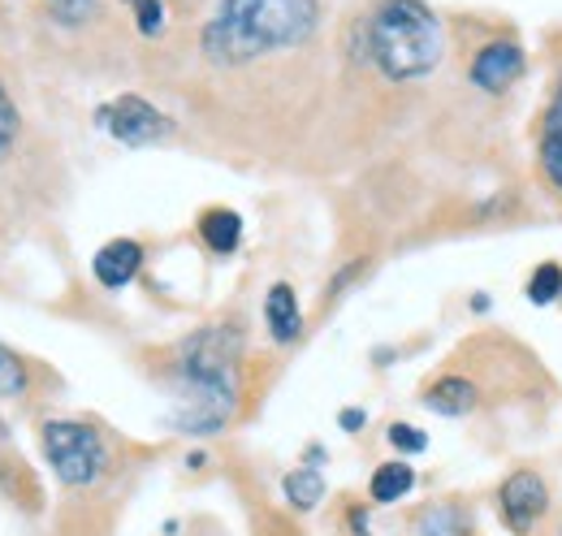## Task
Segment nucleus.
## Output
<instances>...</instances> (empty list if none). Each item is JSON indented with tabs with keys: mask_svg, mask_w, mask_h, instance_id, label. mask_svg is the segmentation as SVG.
Wrapping results in <instances>:
<instances>
[{
	"mask_svg": "<svg viewBox=\"0 0 562 536\" xmlns=\"http://www.w3.org/2000/svg\"><path fill=\"white\" fill-rule=\"evenodd\" d=\"M550 506V489L537 471H515L506 484H502V520L515 528V533H528Z\"/></svg>",
	"mask_w": 562,
	"mask_h": 536,
	"instance_id": "6",
	"label": "nucleus"
},
{
	"mask_svg": "<svg viewBox=\"0 0 562 536\" xmlns=\"http://www.w3.org/2000/svg\"><path fill=\"white\" fill-rule=\"evenodd\" d=\"M390 446L394 450H407V455H420L424 446H428V437H424L416 424H390Z\"/></svg>",
	"mask_w": 562,
	"mask_h": 536,
	"instance_id": "20",
	"label": "nucleus"
},
{
	"mask_svg": "<svg viewBox=\"0 0 562 536\" xmlns=\"http://www.w3.org/2000/svg\"><path fill=\"white\" fill-rule=\"evenodd\" d=\"M139 268H143V247L135 238H113V243H104V247L95 252V260H91V272H95V281H100L104 290L131 286V281L139 277Z\"/></svg>",
	"mask_w": 562,
	"mask_h": 536,
	"instance_id": "7",
	"label": "nucleus"
},
{
	"mask_svg": "<svg viewBox=\"0 0 562 536\" xmlns=\"http://www.w3.org/2000/svg\"><path fill=\"white\" fill-rule=\"evenodd\" d=\"M265 325H269L273 342H294L303 334V312H299V299H294V290L285 281H278L269 290V299H265Z\"/></svg>",
	"mask_w": 562,
	"mask_h": 536,
	"instance_id": "9",
	"label": "nucleus"
},
{
	"mask_svg": "<svg viewBox=\"0 0 562 536\" xmlns=\"http://www.w3.org/2000/svg\"><path fill=\"white\" fill-rule=\"evenodd\" d=\"M562 290V268L559 265H541L528 281V299L532 303H554Z\"/></svg>",
	"mask_w": 562,
	"mask_h": 536,
	"instance_id": "18",
	"label": "nucleus"
},
{
	"mask_svg": "<svg viewBox=\"0 0 562 536\" xmlns=\"http://www.w3.org/2000/svg\"><path fill=\"white\" fill-rule=\"evenodd\" d=\"M40 442H44V459L53 464L57 480L70 489H87L109 471L104 437L82 420H48Z\"/></svg>",
	"mask_w": 562,
	"mask_h": 536,
	"instance_id": "4",
	"label": "nucleus"
},
{
	"mask_svg": "<svg viewBox=\"0 0 562 536\" xmlns=\"http://www.w3.org/2000/svg\"><path fill=\"white\" fill-rule=\"evenodd\" d=\"M541 160H546V169L562 182V78L554 100H550V109H546V122H541Z\"/></svg>",
	"mask_w": 562,
	"mask_h": 536,
	"instance_id": "12",
	"label": "nucleus"
},
{
	"mask_svg": "<svg viewBox=\"0 0 562 536\" xmlns=\"http://www.w3.org/2000/svg\"><path fill=\"white\" fill-rule=\"evenodd\" d=\"M428 406L437 415H468L476 406V386L463 381V377H446V381H437L428 390Z\"/></svg>",
	"mask_w": 562,
	"mask_h": 536,
	"instance_id": "11",
	"label": "nucleus"
},
{
	"mask_svg": "<svg viewBox=\"0 0 562 536\" xmlns=\"http://www.w3.org/2000/svg\"><path fill=\"white\" fill-rule=\"evenodd\" d=\"M321 26V0H216L200 44L212 66H251L299 48Z\"/></svg>",
	"mask_w": 562,
	"mask_h": 536,
	"instance_id": "1",
	"label": "nucleus"
},
{
	"mask_svg": "<svg viewBox=\"0 0 562 536\" xmlns=\"http://www.w3.org/2000/svg\"><path fill=\"white\" fill-rule=\"evenodd\" d=\"M18 138H22V113H18L13 96H9V87L0 82V165L13 156Z\"/></svg>",
	"mask_w": 562,
	"mask_h": 536,
	"instance_id": "16",
	"label": "nucleus"
},
{
	"mask_svg": "<svg viewBox=\"0 0 562 536\" xmlns=\"http://www.w3.org/2000/svg\"><path fill=\"white\" fill-rule=\"evenodd\" d=\"M48 4H53L57 22H66V26H78V22L95 9V0H48Z\"/></svg>",
	"mask_w": 562,
	"mask_h": 536,
	"instance_id": "21",
	"label": "nucleus"
},
{
	"mask_svg": "<svg viewBox=\"0 0 562 536\" xmlns=\"http://www.w3.org/2000/svg\"><path fill=\"white\" fill-rule=\"evenodd\" d=\"M285 498H290V506L294 511H312V506H321V498H325V476L316 468H299L285 476Z\"/></svg>",
	"mask_w": 562,
	"mask_h": 536,
	"instance_id": "14",
	"label": "nucleus"
},
{
	"mask_svg": "<svg viewBox=\"0 0 562 536\" xmlns=\"http://www.w3.org/2000/svg\"><path fill=\"white\" fill-rule=\"evenodd\" d=\"M173 4H187V0H173Z\"/></svg>",
	"mask_w": 562,
	"mask_h": 536,
	"instance_id": "23",
	"label": "nucleus"
},
{
	"mask_svg": "<svg viewBox=\"0 0 562 536\" xmlns=\"http://www.w3.org/2000/svg\"><path fill=\"white\" fill-rule=\"evenodd\" d=\"M31 390V368L0 342V399H22Z\"/></svg>",
	"mask_w": 562,
	"mask_h": 536,
	"instance_id": "15",
	"label": "nucleus"
},
{
	"mask_svg": "<svg viewBox=\"0 0 562 536\" xmlns=\"http://www.w3.org/2000/svg\"><path fill=\"white\" fill-rule=\"evenodd\" d=\"M342 428H347V433L363 428V411H342Z\"/></svg>",
	"mask_w": 562,
	"mask_h": 536,
	"instance_id": "22",
	"label": "nucleus"
},
{
	"mask_svg": "<svg viewBox=\"0 0 562 536\" xmlns=\"http://www.w3.org/2000/svg\"><path fill=\"white\" fill-rule=\"evenodd\" d=\"M200 238L209 243L216 256H229L243 243V216L229 212V208H209L200 216Z\"/></svg>",
	"mask_w": 562,
	"mask_h": 536,
	"instance_id": "10",
	"label": "nucleus"
},
{
	"mask_svg": "<svg viewBox=\"0 0 562 536\" xmlns=\"http://www.w3.org/2000/svg\"><path fill=\"white\" fill-rule=\"evenodd\" d=\"M416 489V471L407 468V464H385V468L372 471V484H368V493H372V502H398V498H407Z\"/></svg>",
	"mask_w": 562,
	"mask_h": 536,
	"instance_id": "13",
	"label": "nucleus"
},
{
	"mask_svg": "<svg viewBox=\"0 0 562 536\" xmlns=\"http://www.w3.org/2000/svg\"><path fill=\"white\" fill-rule=\"evenodd\" d=\"M126 4H131L135 22H139V35L156 40L165 31V0H126Z\"/></svg>",
	"mask_w": 562,
	"mask_h": 536,
	"instance_id": "19",
	"label": "nucleus"
},
{
	"mask_svg": "<svg viewBox=\"0 0 562 536\" xmlns=\"http://www.w3.org/2000/svg\"><path fill=\"white\" fill-rule=\"evenodd\" d=\"M519 74H524V53H519L515 44H506V40L490 44V48L472 62V82H476L481 91H490V96L506 91Z\"/></svg>",
	"mask_w": 562,
	"mask_h": 536,
	"instance_id": "8",
	"label": "nucleus"
},
{
	"mask_svg": "<svg viewBox=\"0 0 562 536\" xmlns=\"http://www.w3.org/2000/svg\"><path fill=\"white\" fill-rule=\"evenodd\" d=\"M238 350L243 342L234 330H204L182 346L178 399L187 411L178 415V424L187 433H209L229 420L238 399Z\"/></svg>",
	"mask_w": 562,
	"mask_h": 536,
	"instance_id": "2",
	"label": "nucleus"
},
{
	"mask_svg": "<svg viewBox=\"0 0 562 536\" xmlns=\"http://www.w3.org/2000/svg\"><path fill=\"white\" fill-rule=\"evenodd\" d=\"M368 53L372 66L394 82H412L441 66L446 40L441 22L424 0H381L368 22Z\"/></svg>",
	"mask_w": 562,
	"mask_h": 536,
	"instance_id": "3",
	"label": "nucleus"
},
{
	"mask_svg": "<svg viewBox=\"0 0 562 536\" xmlns=\"http://www.w3.org/2000/svg\"><path fill=\"white\" fill-rule=\"evenodd\" d=\"M416 533L420 536H468L454 506H432V511H424L420 524H416Z\"/></svg>",
	"mask_w": 562,
	"mask_h": 536,
	"instance_id": "17",
	"label": "nucleus"
},
{
	"mask_svg": "<svg viewBox=\"0 0 562 536\" xmlns=\"http://www.w3.org/2000/svg\"><path fill=\"white\" fill-rule=\"evenodd\" d=\"M95 122L113 134L117 143H126V147L165 143V138L173 134V122H169L156 104H147L143 96H117V100H109V104L95 113Z\"/></svg>",
	"mask_w": 562,
	"mask_h": 536,
	"instance_id": "5",
	"label": "nucleus"
}]
</instances>
